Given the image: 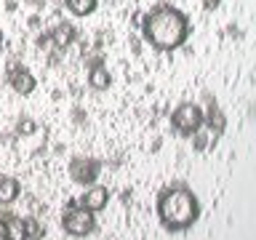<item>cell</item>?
Listing matches in <instances>:
<instances>
[{"mask_svg":"<svg viewBox=\"0 0 256 240\" xmlns=\"http://www.w3.org/2000/svg\"><path fill=\"white\" fill-rule=\"evenodd\" d=\"M142 35L155 51H176L190 35V22L179 8L163 3L144 14Z\"/></svg>","mask_w":256,"mask_h":240,"instance_id":"1","label":"cell"},{"mask_svg":"<svg viewBox=\"0 0 256 240\" xmlns=\"http://www.w3.org/2000/svg\"><path fill=\"white\" fill-rule=\"evenodd\" d=\"M158 219L168 232H184L200 219V200L184 184L163 187L158 195Z\"/></svg>","mask_w":256,"mask_h":240,"instance_id":"2","label":"cell"},{"mask_svg":"<svg viewBox=\"0 0 256 240\" xmlns=\"http://www.w3.org/2000/svg\"><path fill=\"white\" fill-rule=\"evenodd\" d=\"M62 227H64V232H67V235H72V238H88V235L96 230V219H94V214L86 211L83 206L70 203V208L64 211Z\"/></svg>","mask_w":256,"mask_h":240,"instance_id":"3","label":"cell"},{"mask_svg":"<svg viewBox=\"0 0 256 240\" xmlns=\"http://www.w3.org/2000/svg\"><path fill=\"white\" fill-rule=\"evenodd\" d=\"M171 123L176 128V134L182 136H192L195 131L203 128V110L192 102H182L179 107L171 112Z\"/></svg>","mask_w":256,"mask_h":240,"instance_id":"4","label":"cell"},{"mask_svg":"<svg viewBox=\"0 0 256 240\" xmlns=\"http://www.w3.org/2000/svg\"><path fill=\"white\" fill-rule=\"evenodd\" d=\"M99 174H102V166H99V160H94V158H75V160L70 163L72 182L83 184V187L94 184L96 179H99Z\"/></svg>","mask_w":256,"mask_h":240,"instance_id":"5","label":"cell"},{"mask_svg":"<svg viewBox=\"0 0 256 240\" xmlns=\"http://www.w3.org/2000/svg\"><path fill=\"white\" fill-rule=\"evenodd\" d=\"M107 203H110V190L102 187V184H88L86 192H83V195H80V200H78V206H83L86 211H91V214L104 211V208H107Z\"/></svg>","mask_w":256,"mask_h":240,"instance_id":"6","label":"cell"},{"mask_svg":"<svg viewBox=\"0 0 256 240\" xmlns=\"http://www.w3.org/2000/svg\"><path fill=\"white\" fill-rule=\"evenodd\" d=\"M0 240H24V219L16 214L0 216Z\"/></svg>","mask_w":256,"mask_h":240,"instance_id":"7","label":"cell"},{"mask_svg":"<svg viewBox=\"0 0 256 240\" xmlns=\"http://www.w3.org/2000/svg\"><path fill=\"white\" fill-rule=\"evenodd\" d=\"M8 83H11V88L16 94H22V96H30L32 91H35V86H38V80L35 75H32L30 70H24V67H16L11 72V78H8Z\"/></svg>","mask_w":256,"mask_h":240,"instance_id":"8","label":"cell"},{"mask_svg":"<svg viewBox=\"0 0 256 240\" xmlns=\"http://www.w3.org/2000/svg\"><path fill=\"white\" fill-rule=\"evenodd\" d=\"M22 195V184L14 176H0V206H11Z\"/></svg>","mask_w":256,"mask_h":240,"instance_id":"9","label":"cell"},{"mask_svg":"<svg viewBox=\"0 0 256 240\" xmlns=\"http://www.w3.org/2000/svg\"><path fill=\"white\" fill-rule=\"evenodd\" d=\"M110 83H112V75L107 72V67L102 62L91 64V70H88V86L96 88V91H104V88H110Z\"/></svg>","mask_w":256,"mask_h":240,"instance_id":"10","label":"cell"},{"mask_svg":"<svg viewBox=\"0 0 256 240\" xmlns=\"http://www.w3.org/2000/svg\"><path fill=\"white\" fill-rule=\"evenodd\" d=\"M51 43L54 46H59V48H67L70 43H75V27L67 22H62V24H56V27L51 30Z\"/></svg>","mask_w":256,"mask_h":240,"instance_id":"11","label":"cell"},{"mask_svg":"<svg viewBox=\"0 0 256 240\" xmlns=\"http://www.w3.org/2000/svg\"><path fill=\"white\" fill-rule=\"evenodd\" d=\"M203 126H208V131H216V134L224 131L227 120H224V112L216 107V104H211V107H208V112L203 115Z\"/></svg>","mask_w":256,"mask_h":240,"instance_id":"12","label":"cell"},{"mask_svg":"<svg viewBox=\"0 0 256 240\" xmlns=\"http://www.w3.org/2000/svg\"><path fill=\"white\" fill-rule=\"evenodd\" d=\"M96 3L99 0H64V6H67V11L72 16H88L96 11Z\"/></svg>","mask_w":256,"mask_h":240,"instance_id":"13","label":"cell"},{"mask_svg":"<svg viewBox=\"0 0 256 240\" xmlns=\"http://www.w3.org/2000/svg\"><path fill=\"white\" fill-rule=\"evenodd\" d=\"M46 235V227L40 224L35 216H27L24 219V240H43Z\"/></svg>","mask_w":256,"mask_h":240,"instance_id":"14","label":"cell"},{"mask_svg":"<svg viewBox=\"0 0 256 240\" xmlns=\"http://www.w3.org/2000/svg\"><path fill=\"white\" fill-rule=\"evenodd\" d=\"M219 3H222V0H206L203 6H206V8H216V6H219Z\"/></svg>","mask_w":256,"mask_h":240,"instance_id":"15","label":"cell"},{"mask_svg":"<svg viewBox=\"0 0 256 240\" xmlns=\"http://www.w3.org/2000/svg\"><path fill=\"white\" fill-rule=\"evenodd\" d=\"M0 43H3V32H0Z\"/></svg>","mask_w":256,"mask_h":240,"instance_id":"16","label":"cell"}]
</instances>
